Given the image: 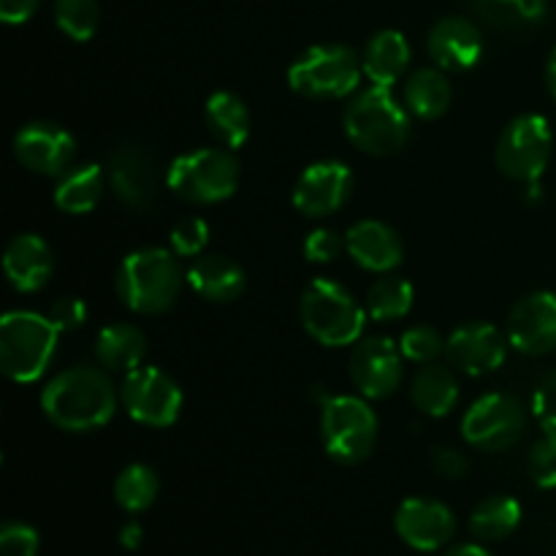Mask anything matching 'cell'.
Segmentation results:
<instances>
[{
    "label": "cell",
    "instance_id": "1",
    "mask_svg": "<svg viewBox=\"0 0 556 556\" xmlns=\"http://www.w3.org/2000/svg\"><path fill=\"white\" fill-rule=\"evenodd\" d=\"M119 394L106 369L68 367L54 375L41 391V410L49 421L65 432H92L112 421Z\"/></svg>",
    "mask_w": 556,
    "mask_h": 556
},
{
    "label": "cell",
    "instance_id": "2",
    "mask_svg": "<svg viewBox=\"0 0 556 556\" xmlns=\"http://www.w3.org/2000/svg\"><path fill=\"white\" fill-rule=\"evenodd\" d=\"M188 271L179 266L177 253L166 248L134 250L119 264L114 288L128 309L139 315H163L177 304Z\"/></svg>",
    "mask_w": 556,
    "mask_h": 556
},
{
    "label": "cell",
    "instance_id": "3",
    "mask_svg": "<svg viewBox=\"0 0 556 556\" xmlns=\"http://www.w3.org/2000/svg\"><path fill=\"white\" fill-rule=\"evenodd\" d=\"M60 329L49 315L14 309L0 320V369L14 383L41 378L58 353Z\"/></svg>",
    "mask_w": 556,
    "mask_h": 556
},
{
    "label": "cell",
    "instance_id": "4",
    "mask_svg": "<svg viewBox=\"0 0 556 556\" xmlns=\"http://www.w3.org/2000/svg\"><path fill=\"white\" fill-rule=\"evenodd\" d=\"M299 315L307 334L326 348L356 345L367 326V309L345 286L326 277H318L304 288Z\"/></svg>",
    "mask_w": 556,
    "mask_h": 556
},
{
    "label": "cell",
    "instance_id": "5",
    "mask_svg": "<svg viewBox=\"0 0 556 556\" xmlns=\"http://www.w3.org/2000/svg\"><path fill=\"white\" fill-rule=\"evenodd\" d=\"M345 134L369 155H394L410 139V112L389 87L372 85L351 101L345 112Z\"/></svg>",
    "mask_w": 556,
    "mask_h": 556
},
{
    "label": "cell",
    "instance_id": "6",
    "mask_svg": "<svg viewBox=\"0 0 556 556\" xmlns=\"http://www.w3.org/2000/svg\"><path fill=\"white\" fill-rule=\"evenodd\" d=\"M378 429V416L362 394L320 402V443L337 465H362L375 451Z\"/></svg>",
    "mask_w": 556,
    "mask_h": 556
},
{
    "label": "cell",
    "instance_id": "7",
    "mask_svg": "<svg viewBox=\"0 0 556 556\" xmlns=\"http://www.w3.org/2000/svg\"><path fill=\"white\" fill-rule=\"evenodd\" d=\"M166 185L190 204H217L231 199L239 185V161L228 147L182 152L166 168Z\"/></svg>",
    "mask_w": 556,
    "mask_h": 556
},
{
    "label": "cell",
    "instance_id": "8",
    "mask_svg": "<svg viewBox=\"0 0 556 556\" xmlns=\"http://www.w3.org/2000/svg\"><path fill=\"white\" fill-rule=\"evenodd\" d=\"M362 58L342 43H318L299 54L288 68V85L309 101L345 98L362 81Z\"/></svg>",
    "mask_w": 556,
    "mask_h": 556
},
{
    "label": "cell",
    "instance_id": "9",
    "mask_svg": "<svg viewBox=\"0 0 556 556\" xmlns=\"http://www.w3.org/2000/svg\"><path fill=\"white\" fill-rule=\"evenodd\" d=\"M552 152L554 134L548 119L541 114H521V117L510 119L500 134L494 161L508 179L532 185L541 182V177L546 174Z\"/></svg>",
    "mask_w": 556,
    "mask_h": 556
},
{
    "label": "cell",
    "instance_id": "10",
    "mask_svg": "<svg viewBox=\"0 0 556 556\" xmlns=\"http://www.w3.org/2000/svg\"><path fill=\"white\" fill-rule=\"evenodd\" d=\"M527 427L525 407L510 394H486L472 402L462 418V438L486 454H503L521 440Z\"/></svg>",
    "mask_w": 556,
    "mask_h": 556
},
{
    "label": "cell",
    "instance_id": "11",
    "mask_svg": "<svg viewBox=\"0 0 556 556\" xmlns=\"http://www.w3.org/2000/svg\"><path fill=\"white\" fill-rule=\"evenodd\" d=\"M119 402L134 421L163 429L177 421L185 396L172 375L157 367H139L125 375Z\"/></svg>",
    "mask_w": 556,
    "mask_h": 556
},
{
    "label": "cell",
    "instance_id": "12",
    "mask_svg": "<svg viewBox=\"0 0 556 556\" xmlns=\"http://www.w3.org/2000/svg\"><path fill=\"white\" fill-rule=\"evenodd\" d=\"M106 177L114 195L128 210H150L161 188V172L150 147L139 141H123L109 152Z\"/></svg>",
    "mask_w": 556,
    "mask_h": 556
},
{
    "label": "cell",
    "instance_id": "13",
    "mask_svg": "<svg viewBox=\"0 0 556 556\" xmlns=\"http://www.w3.org/2000/svg\"><path fill=\"white\" fill-rule=\"evenodd\" d=\"M405 362L400 345L389 337H367L353 345L348 375L364 400H386L405 380Z\"/></svg>",
    "mask_w": 556,
    "mask_h": 556
},
{
    "label": "cell",
    "instance_id": "14",
    "mask_svg": "<svg viewBox=\"0 0 556 556\" xmlns=\"http://www.w3.org/2000/svg\"><path fill=\"white\" fill-rule=\"evenodd\" d=\"M353 193V172L342 161H318L299 174L293 185V206L304 217H326L340 212Z\"/></svg>",
    "mask_w": 556,
    "mask_h": 556
},
{
    "label": "cell",
    "instance_id": "15",
    "mask_svg": "<svg viewBox=\"0 0 556 556\" xmlns=\"http://www.w3.org/2000/svg\"><path fill=\"white\" fill-rule=\"evenodd\" d=\"M14 155L27 172L58 179L74 163L76 141L54 123H27L16 130Z\"/></svg>",
    "mask_w": 556,
    "mask_h": 556
},
{
    "label": "cell",
    "instance_id": "16",
    "mask_svg": "<svg viewBox=\"0 0 556 556\" xmlns=\"http://www.w3.org/2000/svg\"><path fill=\"white\" fill-rule=\"evenodd\" d=\"M508 345V334H503L497 326L472 320V324L459 326L445 340V358L451 367L476 378V375H489L503 367Z\"/></svg>",
    "mask_w": 556,
    "mask_h": 556
},
{
    "label": "cell",
    "instance_id": "17",
    "mask_svg": "<svg viewBox=\"0 0 556 556\" xmlns=\"http://www.w3.org/2000/svg\"><path fill=\"white\" fill-rule=\"evenodd\" d=\"M394 527L405 546L429 554L448 546L456 532V516L440 500L410 497L396 508Z\"/></svg>",
    "mask_w": 556,
    "mask_h": 556
},
{
    "label": "cell",
    "instance_id": "18",
    "mask_svg": "<svg viewBox=\"0 0 556 556\" xmlns=\"http://www.w3.org/2000/svg\"><path fill=\"white\" fill-rule=\"evenodd\" d=\"M508 342L525 356L556 351V293L538 291L521 299L508 315Z\"/></svg>",
    "mask_w": 556,
    "mask_h": 556
},
{
    "label": "cell",
    "instance_id": "19",
    "mask_svg": "<svg viewBox=\"0 0 556 556\" xmlns=\"http://www.w3.org/2000/svg\"><path fill=\"white\" fill-rule=\"evenodd\" d=\"M427 49L438 68L443 71H470L483 54L481 30L467 16H443L429 30Z\"/></svg>",
    "mask_w": 556,
    "mask_h": 556
},
{
    "label": "cell",
    "instance_id": "20",
    "mask_svg": "<svg viewBox=\"0 0 556 556\" xmlns=\"http://www.w3.org/2000/svg\"><path fill=\"white\" fill-rule=\"evenodd\" d=\"M345 250L362 269L375 275H389L405 258L400 233L383 220L353 223L345 233Z\"/></svg>",
    "mask_w": 556,
    "mask_h": 556
},
{
    "label": "cell",
    "instance_id": "21",
    "mask_svg": "<svg viewBox=\"0 0 556 556\" xmlns=\"http://www.w3.org/2000/svg\"><path fill=\"white\" fill-rule=\"evenodd\" d=\"M3 271L14 291H41L54 275L52 248L41 237H36V233H20V237H14L5 244Z\"/></svg>",
    "mask_w": 556,
    "mask_h": 556
},
{
    "label": "cell",
    "instance_id": "22",
    "mask_svg": "<svg viewBox=\"0 0 556 556\" xmlns=\"http://www.w3.org/2000/svg\"><path fill=\"white\" fill-rule=\"evenodd\" d=\"M188 286L206 302L228 304L242 296L248 277L228 255H199L188 269Z\"/></svg>",
    "mask_w": 556,
    "mask_h": 556
},
{
    "label": "cell",
    "instance_id": "23",
    "mask_svg": "<svg viewBox=\"0 0 556 556\" xmlns=\"http://www.w3.org/2000/svg\"><path fill=\"white\" fill-rule=\"evenodd\" d=\"M364 76L372 85L389 87L405 76L407 65H410V43L400 30H380L369 38L367 49H364Z\"/></svg>",
    "mask_w": 556,
    "mask_h": 556
},
{
    "label": "cell",
    "instance_id": "24",
    "mask_svg": "<svg viewBox=\"0 0 556 556\" xmlns=\"http://www.w3.org/2000/svg\"><path fill=\"white\" fill-rule=\"evenodd\" d=\"M106 172L98 163H81L63 172L54 185V206L68 215H87L96 210L106 190Z\"/></svg>",
    "mask_w": 556,
    "mask_h": 556
},
{
    "label": "cell",
    "instance_id": "25",
    "mask_svg": "<svg viewBox=\"0 0 556 556\" xmlns=\"http://www.w3.org/2000/svg\"><path fill=\"white\" fill-rule=\"evenodd\" d=\"M147 356V337L134 324L106 326L96 337V358L106 372H134Z\"/></svg>",
    "mask_w": 556,
    "mask_h": 556
},
{
    "label": "cell",
    "instance_id": "26",
    "mask_svg": "<svg viewBox=\"0 0 556 556\" xmlns=\"http://www.w3.org/2000/svg\"><path fill=\"white\" fill-rule=\"evenodd\" d=\"M410 400L424 416L443 418L459 402V383L445 364H421L410 386Z\"/></svg>",
    "mask_w": 556,
    "mask_h": 556
},
{
    "label": "cell",
    "instance_id": "27",
    "mask_svg": "<svg viewBox=\"0 0 556 556\" xmlns=\"http://www.w3.org/2000/svg\"><path fill=\"white\" fill-rule=\"evenodd\" d=\"M204 119L210 125V134L228 150H239L250 139V128H253L248 103L226 90L210 96L204 106Z\"/></svg>",
    "mask_w": 556,
    "mask_h": 556
},
{
    "label": "cell",
    "instance_id": "28",
    "mask_svg": "<svg viewBox=\"0 0 556 556\" xmlns=\"http://www.w3.org/2000/svg\"><path fill=\"white\" fill-rule=\"evenodd\" d=\"M451 81L443 68H418L405 79V106L418 119H438L451 106Z\"/></svg>",
    "mask_w": 556,
    "mask_h": 556
},
{
    "label": "cell",
    "instance_id": "29",
    "mask_svg": "<svg viewBox=\"0 0 556 556\" xmlns=\"http://www.w3.org/2000/svg\"><path fill=\"white\" fill-rule=\"evenodd\" d=\"M521 525V505L519 500L508 494H494L478 503L470 516V532L481 543H497L514 535Z\"/></svg>",
    "mask_w": 556,
    "mask_h": 556
},
{
    "label": "cell",
    "instance_id": "30",
    "mask_svg": "<svg viewBox=\"0 0 556 556\" xmlns=\"http://www.w3.org/2000/svg\"><path fill=\"white\" fill-rule=\"evenodd\" d=\"M472 11L500 30H527L548 16V0H470Z\"/></svg>",
    "mask_w": 556,
    "mask_h": 556
},
{
    "label": "cell",
    "instance_id": "31",
    "mask_svg": "<svg viewBox=\"0 0 556 556\" xmlns=\"http://www.w3.org/2000/svg\"><path fill=\"white\" fill-rule=\"evenodd\" d=\"M416 302V291L405 277L383 275L369 286L367 291V313L375 320H400L405 318Z\"/></svg>",
    "mask_w": 556,
    "mask_h": 556
},
{
    "label": "cell",
    "instance_id": "32",
    "mask_svg": "<svg viewBox=\"0 0 556 556\" xmlns=\"http://www.w3.org/2000/svg\"><path fill=\"white\" fill-rule=\"evenodd\" d=\"M161 492L157 472L147 465H128L114 481V500L125 514H144Z\"/></svg>",
    "mask_w": 556,
    "mask_h": 556
},
{
    "label": "cell",
    "instance_id": "33",
    "mask_svg": "<svg viewBox=\"0 0 556 556\" xmlns=\"http://www.w3.org/2000/svg\"><path fill=\"white\" fill-rule=\"evenodd\" d=\"M98 20H101L98 0H58L54 3V22L74 41H90L98 30Z\"/></svg>",
    "mask_w": 556,
    "mask_h": 556
},
{
    "label": "cell",
    "instance_id": "34",
    "mask_svg": "<svg viewBox=\"0 0 556 556\" xmlns=\"http://www.w3.org/2000/svg\"><path fill=\"white\" fill-rule=\"evenodd\" d=\"M400 351L407 362L413 364H432L438 362L440 353H445V340L432 326H413L402 334Z\"/></svg>",
    "mask_w": 556,
    "mask_h": 556
},
{
    "label": "cell",
    "instance_id": "35",
    "mask_svg": "<svg viewBox=\"0 0 556 556\" xmlns=\"http://www.w3.org/2000/svg\"><path fill=\"white\" fill-rule=\"evenodd\" d=\"M527 470L538 489H556V432H543L527 456Z\"/></svg>",
    "mask_w": 556,
    "mask_h": 556
},
{
    "label": "cell",
    "instance_id": "36",
    "mask_svg": "<svg viewBox=\"0 0 556 556\" xmlns=\"http://www.w3.org/2000/svg\"><path fill=\"white\" fill-rule=\"evenodd\" d=\"M210 242V226L204 217H185L172 228V250L177 255H201Z\"/></svg>",
    "mask_w": 556,
    "mask_h": 556
},
{
    "label": "cell",
    "instance_id": "37",
    "mask_svg": "<svg viewBox=\"0 0 556 556\" xmlns=\"http://www.w3.org/2000/svg\"><path fill=\"white\" fill-rule=\"evenodd\" d=\"M41 538L25 521H5L0 527V554L3 556H36Z\"/></svg>",
    "mask_w": 556,
    "mask_h": 556
},
{
    "label": "cell",
    "instance_id": "38",
    "mask_svg": "<svg viewBox=\"0 0 556 556\" xmlns=\"http://www.w3.org/2000/svg\"><path fill=\"white\" fill-rule=\"evenodd\" d=\"M345 250V237L329 228H315L307 239H304V258L309 264H331L337 255Z\"/></svg>",
    "mask_w": 556,
    "mask_h": 556
},
{
    "label": "cell",
    "instance_id": "39",
    "mask_svg": "<svg viewBox=\"0 0 556 556\" xmlns=\"http://www.w3.org/2000/svg\"><path fill=\"white\" fill-rule=\"evenodd\" d=\"M532 413L541 421L543 432H556V369L543 378L532 396Z\"/></svg>",
    "mask_w": 556,
    "mask_h": 556
},
{
    "label": "cell",
    "instance_id": "40",
    "mask_svg": "<svg viewBox=\"0 0 556 556\" xmlns=\"http://www.w3.org/2000/svg\"><path fill=\"white\" fill-rule=\"evenodd\" d=\"M49 320H52L60 331L79 329V326L87 320V304L76 296L58 299V302L49 307Z\"/></svg>",
    "mask_w": 556,
    "mask_h": 556
},
{
    "label": "cell",
    "instance_id": "41",
    "mask_svg": "<svg viewBox=\"0 0 556 556\" xmlns=\"http://www.w3.org/2000/svg\"><path fill=\"white\" fill-rule=\"evenodd\" d=\"M432 467L443 478H465L467 470H470V462L462 451L456 448H434L432 451Z\"/></svg>",
    "mask_w": 556,
    "mask_h": 556
},
{
    "label": "cell",
    "instance_id": "42",
    "mask_svg": "<svg viewBox=\"0 0 556 556\" xmlns=\"http://www.w3.org/2000/svg\"><path fill=\"white\" fill-rule=\"evenodd\" d=\"M41 0H0V20L5 25H22L36 14Z\"/></svg>",
    "mask_w": 556,
    "mask_h": 556
},
{
    "label": "cell",
    "instance_id": "43",
    "mask_svg": "<svg viewBox=\"0 0 556 556\" xmlns=\"http://www.w3.org/2000/svg\"><path fill=\"white\" fill-rule=\"evenodd\" d=\"M141 541H144V530H141L139 521H128V525L119 530V546L128 548V552H136V548L141 546Z\"/></svg>",
    "mask_w": 556,
    "mask_h": 556
},
{
    "label": "cell",
    "instance_id": "44",
    "mask_svg": "<svg viewBox=\"0 0 556 556\" xmlns=\"http://www.w3.org/2000/svg\"><path fill=\"white\" fill-rule=\"evenodd\" d=\"M443 556H492V554H489L483 546H478V543H462V546L448 548Z\"/></svg>",
    "mask_w": 556,
    "mask_h": 556
},
{
    "label": "cell",
    "instance_id": "45",
    "mask_svg": "<svg viewBox=\"0 0 556 556\" xmlns=\"http://www.w3.org/2000/svg\"><path fill=\"white\" fill-rule=\"evenodd\" d=\"M546 85H548V92L554 96L556 101V49L552 54H548V65H546Z\"/></svg>",
    "mask_w": 556,
    "mask_h": 556
}]
</instances>
